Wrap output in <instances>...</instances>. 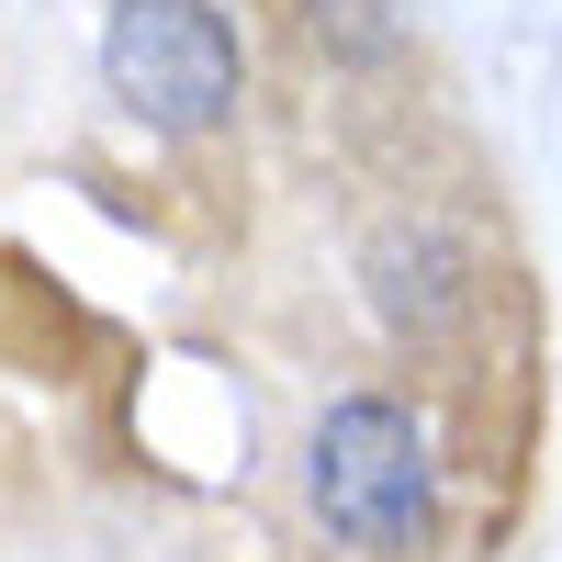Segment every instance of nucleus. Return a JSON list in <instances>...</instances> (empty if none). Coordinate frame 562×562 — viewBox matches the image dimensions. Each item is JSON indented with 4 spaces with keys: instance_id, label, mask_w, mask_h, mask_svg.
<instances>
[{
    "instance_id": "nucleus-2",
    "label": "nucleus",
    "mask_w": 562,
    "mask_h": 562,
    "mask_svg": "<svg viewBox=\"0 0 562 562\" xmlns=\"http://www.w3.org/2000/svg\"><path fill=\"white\" fill-rule=\"evenodd\" d=\"M102 90L158 135H214L248 90V45L214 0H113L102 23Z\"/></svg>"
},
{
    "instance_id": "nucleus-3",
    "label": "nucleus",
    "mask_w": 562,
    "mask_h": 562,
    "mask_svg": "<svg viewBox=\"0 0 562 562\" xmlns=\"http://www.w3.org/2000/svg\"><path fill=\"white\" fill-rule=\"evenodd\" d=\"M360 270H371V304H383V326H416V338L461 326V304H473V259H461L450 225H383Z\"/></svg>"
},
{
    "instance_id": "nucleus-1",
    "label": "nucleus",
    "mask_w": 562,
    "mask_h": 562,
    "mask_svg": "<svg viewBox=\"0 0 562 562\" xmlns=\"http://www.w3.org/2000/svg\"><path fill=\"white\" fill-rule=\"evenodd\" d=\"M304 495H315L326 540H349V551L428 540V518H439L428 428H416L394 394H338V405L315 416V439H304Z\"/></svg>"
},
{
    "instance_id": "nucleus-4",
    "label": "nucleus",
    "mask_w": 562,
    "mask_h": 562,
    "mask_svg": "<svg viewBox=\"0 0 562 562\" xmlns=\"http://www.w3.org/2000/svg\"><path fill=\"white\" fill-rule=\"evenodd\" d=\"M304 34L326 45V57H394L405 45L394 0H304Z\"/></svg>"
}]
</instances>
